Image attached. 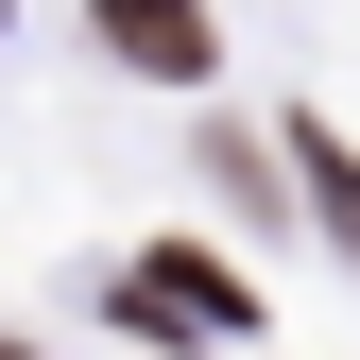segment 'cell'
I'll return each mask as SVG.
<instances>
[{"mask_svg": "<svg viewBox=\"0 0 360 360\" xmlns=\"http://www.w3.org/2000/svg\"><path fill=\"white\" fill-rule=\"evenodd\" d=\"M120 309H138V326H189V343H223V326H240V275H223L206 240H155L138 275H120Z\"/></svg>", "mask_w": 360, "mask_h": 360, "instance_id": "1", "label": "cell"}, {"mask_svg": "<svg viewBox=\"0 0 360 360\" xmlns=\"http://www.w3.org/2000/svg\"><path fill=\"white\" fill-rule=\"evenodd\" d=\"M0 360H18V343H0Z\"/></svg>", "mask_w": 360, "mask_h": 360, "instance_id": "4", "label": "cell"}, {"mask_svg": "<svg viewBox=\"0 0 360 360\" xmlns=\"http://www.w3.org/2000/svg\"><path fill=\"white\" fill-rule=\"evenodd\" d=\"M86 18H103V52H120V69H155V86H206V52H223L206 0H86Z\"/></svg>", "mask_w": 360, "mask_h": 360, "instance_id": "2", "label": "cell"}, {"mask_svg": "<svg viewBox=\"0 0 360 360\" xmlns=\"http://www.w3.org/2000/svg\"><path fill=\"white\" fill-rule=\"evenodd\" d=\"M292 172H309V206H326V223H343V240H360V172H343L326 138H292Z\"/></svg>", "mask_w": 360, "mask_h": 360, "instance_id": "3", "label": "cell"}]
</instances>
